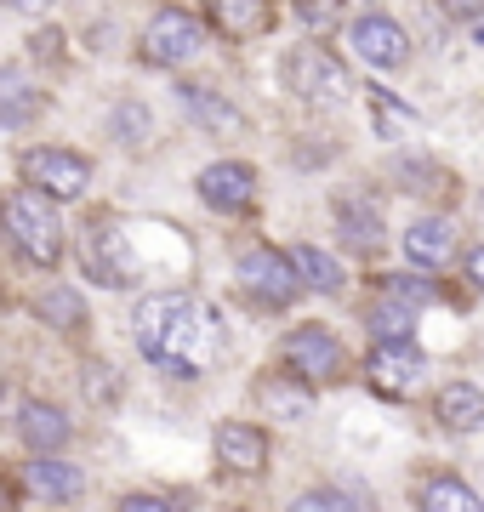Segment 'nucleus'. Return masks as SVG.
Wrapping results in <instances>:
<instances>
[{
  "mask_svg": "<svg viewBox=\"0 0 484 512\" xmlns=\"http://www.w3.org/2000/svg\"><path fill=\"white\" fill-rule=\"evenodd\" d=\"M131 336H137V353L160 365L166 376H205L223 353V319L194 302L183 291H166V296H149L137 302V319H131Z\"/></svg>",
  "mask_w": 484,
  "mask_h": 512,
  "instance_id": "obj_1",
  "label": "nucleus"
},
{
  "mask_svg": "<svg viewBox=\"0 0 484 512\" xmlns=\"http://www.w3.org/2000/svg\"><path fill=\"white\" fill-rule=\"evenodd\" d=\"M6 234L35 268H57L63 256V217H57V200L40 194V188H18L6 200Z\"/></svg>",
  "mask_w": 484,
  "mask_h": 512,
  "instance_id": "obj_2",
  "label": "nucleus"
},
{
  "mask_svg": "<svg viewBox=\"0 0 484 512\" xmlns=\"http://www.w3.org/2000/svg\"><path fill=\"white\" fill-rule=\"evenodd\" d=\"M80 262H86L92 285H103V291L137 285V251H131L126 222H114V217H92L80 228Z\"/></svg>",
  "mask_w": 484,
  "mask_h": 512,
  "instance_id": "obj_3",
  "label": "nucleus"
},
{
  "mask_svg": "<svg viewBox=\"0 0 484 512\" xmlns=\"http://www.w3.org/2000/svg\"><path fill=\"white\" fill-rule=\"evenodd\" d=\"M285 86L302 97V103H314V109H342L348 103V74H342V63H336L325 46H291L285 52Z\"/></svg>",
  "mask_w": 484,
  "mask_h": 512,
  "instance_id": "obj_4",
  "label": "nucleus"
},
{
  "mask_svg": "<svg viewBox=\"0 0 484 512\" xmlns=\"http://www.w3.org/2000/svg\"><path fill=\"white\" fill-rule=\"evenodd\" d=\"M137 52H143L149 69H183V63H194L205 52V23L194 12H183V6H160L149 18V29H143Z\"/></svg>",
  "mask_w": 484,
  "mask_h": 512,
  "instance_id": "obj_5",
  "label": "nucleus"
},
{
  "mask_svg": "<svg viewBox=\"0 0 484 512\" xmlns=\"http://www.w3.org/2000/svg\"><path fill=\"white\" fill-rule=\"evenodd\" d=\"M240 291L262 308H291L308 285L297 274V256L291 251H274V245H257V251L240 256Z\"/></svg>",
  "mask_w": 484,
  "mask_h": 512,
  "instance_id": "obj_6",
  "label": "nucleus"
},
{
  "mask_svg": "<svg viewBox=\"0 0 484 512\" xmlns=\"http://www.w3.org/2000/svg\"><path fill=\"white\" fill-rule=\"evenodd\" d=\"M23 177H29V188L52 194V200H80L92 188V160L75 154V148H29Z\"/></svg>",
  "mask_w": 484,
  "mask_h": 512,
  "instance_id": "obj_7",
  "label": "nucleus"
},
{
  "mask_svg": "<svg viewBox=\"0 0 484 512\" xmlns=\"http://www.w3.org/2000/svg\"><path fill=\"white\" fill-rule=\"evenodd\" d=\"M285 370L291 376H302V382L314 387V382H336L342 376V365H348V353H342V342H336L331 330H319V325H302L285 336V348H280Z\"/></svg>",
  "mask_w": 484,
  "mask_h": 512,
  "instance_id": "obj_8",
  "label": "nucleus"
},
{
  "mask_svg": "<svg viewBox=\"0 0 484 512\" xmlns=\"http://www.w3.org/2000/svg\"><path fill=\"white\" fill-rule=\"evenodd\" d=\"M428 376V353L416 348V342H376L371 359H365V382L382 393V399H405L416 393Z\"/></svg>",
  "mask_w": 484,
  "mask_h": 512,
  "instance_id": "obj_9",
  "label": "nucleus"
},
{
  "mask_svg": "<svg viewBox=\"0 0 484 512\" xmlns=\"http://www.w3.org/2000/svg\"><path fill=\"white\" fill-rule=\"evenodd\" d=\"M200 200L211 205V211H223V217H240V211H251V200H257V171L240 160H217L200 171Z\"/></svg>",
  "mask_w": 484,
  "mask_h": 512,
  "instance_id": "obj_10",
  "label": "nucleus"
},
{
  "mask_svg": "<svg viewBox=\"0 0 484 512\" xmlns=\"http://www.w3.org/2000/svg\"><path fill=\"white\" fill-rule=\"evenodd\" d=\"M348 46H354V57L371 63V69H399L410 57V40L393 18H359L354 29H348Z\"/></svg>",
  "mask_w": 484,
  "mask_h": 512,
  "instance_id": "obj_11",
  "label": "nucleus"
},
{
  "mask_svg": "<svg viewBox=\"0 0 484 512\" xmlns=\"http://www.w3.org/2000/svg\"><path fill=\"white\" fill-rule=\"evenodd\" d=\"M217 461H223L228 473L257 478L262 467H268V433L251 427V421H223V427H217Z\"/></svg>",
  "mask_w": 484,
  "mask_h": 512,
  "instance_id": "obj_12",
  "label": "nucleus"
},
{
  "mask_svg": "<svg viewBox=\"0 0 484 512\" xmlns=\"http://www.w3.org/2000/svg\"><path fill=\"white\" fill-rule=\"evenodd\" d=\"M18 433H23V444H29L35 456H57V450L69 444V416H63L57 404H46V399H29L18 410Z\"/></svg>",
  "mask_w": 484,
  "mask_h": 512,
  "instance_id": "obj_13",
  "label": "nucleus"
},
{
  "mask_svg": "<svg viewBox=\"0 0 484 512\" xmlns=\"http://www.w3.org/2000/svg\"><path fill=\"white\" fill-rule=\"evenodd\" d=\"M211 23L228 40H262L274 29V0H211Z\"/></svg>",
  "mask_w": 484,
  "mask_h": 512,
  "instance_id": "obj_14",
  "label": "nucleus"
},
{
  "mask_svg": "<svg viewBox=\"0 0 484 512\" xmlns=\"http://www.w3.org/2000/svg\"><path fill=\"white\" fill-rule=\"evenodd\" d=\"M405 256L416 262V268H445L450 256H456V228H450L445 217H416L405 228Z\"/></svg>",
  "mask_w": 484,
  "mask_h": 512,
  "instance_id": "obj_15",
  "label": "nucleus"
},
{
  "mask_svg": "<svg viewBox=\"0 0 484 512\" xmlns=\"http://www.w3.org/2000/svg\"><path fill=\"white\" fill-rule=\"evenodd\" d=\"M433 410H439V421H445L450 433H479V427H484V393H479L473 382H450V387H439Z\"/></svg>",
  "mask_w": 484,
  "mask_h": 512,
  "instance_id": "obj_16",
  "label": "nucleus"
},
{
  "mask_svg": "<svg viewBox=\"0 0 484 512\" xmlns=\"http://www.w3.org/2000/svg\"><path fill=\"white\" fill-rule=\"evenodd\" d=\"M80 484H86V478H80L75 467H63V461H52V456H35L29 467H23V490H29V495H40V501H75V495H80Z\"/></svg>",
  "mask_w": 484,
  "mask_h": 512,
  "instance_id": "obj_17",
  "label": "nucleus"
},
{
  "mask_svg": "<svg viewBox=\"0 0 484 512\" xmlns=\"http://www.w3.org/2000/svg\"><path fill=\"white\" fill-rule=\"evenodd\" d=\"M177 97H183L188 120H200L205 131H240V109H234L223 92H211V86H183Z\"/></svg>",
  "mask_w": 484,
  "mask_h": 512,
  "instance_id": "obj_18",
  "label": "nucleus"
},
{
  "mask_svg": "<svg viewBox=\"0 0 484 512\" xmlns=\"http://www.w3.org/2000/svg\"><path fill=\"white\" fill-rule=\"evenodd\" d=\"M416 507L422 512H484V501L473 495V484H462V478H428L422 484V495H416Z\"/></svg>",
  "mask_w": 484,
  "mask_h": 512,
  "instance_id": "obj_19",
  "label": "nucleus"
},
{
  "mask_svg": "<svg viewBox=\"0 0 484 512\" xmlns=\"http://www.w3.org/2000/svg\"><path fill=\"white\" fill-rule=\"evenodd\" d=\"M291 256H297V274H302L308 291H325V296L342 291V268H336V256H325L319 245H297Z\"/></svg>",
  "mask_w": 484,
  "mask_h": 512,
  "instance_id": "obj_20",
  "label": "nucleus"
},
{
  "mask_svg": "<svg viewBox=\"0 0 484 512\" xmlns=\"http://www.w3.org/2000/svg\"><path fill=\"white\" fill-rule=\"evenodd\" d=\"M35 313L46 319V325H57V330H80L86 325V302H80L75 291H63V285H46V291L35 296Z\"/></svg>",
  "mask_w": 484,
  "mask_h": 512,
  "instance_id": "obj_21",
  "label": "nucleus"
},
{
  "mask_svg": "<svg viewBox=\"0 0 484 512\" xmlns=\"http://www.w3.org/2000/svg\"><path fill=\"white\" fill-rule=\"evenodd\" d=\"M336 222H342V239L359 245V251H376V245H382V217H376L371 205L342 200V205H336Z\"/></svg>",
  "mask_w": 484,
  "mask_h": 512,
  "instance_id": "obj_22",
  "label": "nucleus"
},
{
  "mask_svg": "<svg viewBox=\"0 0 484 512\" xmlns=\"http://www.w3.org/2000/svg\"><path fill=\"white\" fill-rule=\"evenodd\" d=\"M410 330H416V308L399 302V296H388V302L371 313V336L376 342H410Z\"/></svg>",
  "mask_w": 484,
  "mask_h": 512,
  "instance_id": "obj_23",
  "label": "nucleus"
},
{
  "mask_svg": "<svg viewBox=\"0 0 484 512\" xmlns=\"http://www.w3.org/2000/svg\"><path fill=\"white\" fill-rule=\"evenodd\" d=\"M365 103H371V114H376V137H399V131L416 126V114H410L405 103H393V92H382V86H365Z\"/></svg>",
  "mask_w": 484,
  "mask_h": 512,
  "instance_id": "obj_24",
  "label": "nucleus"
},
{
  "mask_svg": "<svg viewBox=\"0 0 484 512\" xmlns=\"http://www.w3.org/2000/svg\"><path fill=\"white\" fill-rule=\"evenodd\" d=\"M0 86H6V126H23V120H29V109H35V97H29V86H23V74L18 69H6V80H0Z\"/></svg>",
  "mask_w": 484,
  "mask_h": 512,
  "instance_id": "obj_25",
  "label": "nucleus"
},
{
  "mask_svg": "<svg viewBox=\"0 0 484 512\" xmlns=\"http://www.w3.org/2000/svg\"><path fill=\"white\" fill-rule=\"evenodd\" d=\"M143 131H149V109L143 103H120L114 109V137L120 143H143Z\"/></svg>",
  "mask_w": 484,
  "mask_h": 512,
  "instance_id": "obj_26",
  "label": "nucleus"
},
{
  "mask_svg": "<svg viewBox=\"0 0 484 512\" xmlns=\"http://www.w3.org/2000/svg\"><path fill=\"white\" fill-rule=\"evenodd\" d=\"M291 512H354V507H348L336 490H308V495H297V501H291Z\"/></svg>",
  "mask_w": 484,
  "mask_h": 512,
  "instance_id": "obj_27",
  "label": "nucleus"
},
{
  "mask_svg": "<svg viewBox=\"0 0 484 512\" xmlns=\"http://www.w3.org/2000/svg\"><path fill=\"white\" fill-rule=\"evenodd\" d=\"M388 296H399V302H410V308H422V302H433V285L428 279H388Z\"/></svg>",
  "mask_w": 484,
  "mask_h": 512,
  "instance_id": "obj_28",
  "label": "nucleus"
},
{
  "mask_svg": "<svg viewBox=\"0 0 484 512\" xmlns=\"http://www.w3.org/2000/svg\"><path fill=\"white\" fill-rule=\"evenodd\" d=\"M120 512H177L171 501H160V495H126L120 501Z\"/></svg>",
  "mask_w": 484,
  "mask_h": 512,
  "instance_id": "obj_29",
  "label": "nucleus"
},
{
  "mask_svg": "<svg viewBox=\"0 0 484 512\" xmlns=\"http://www.w3.org/2000/svg\"><path fill=\"white\" fill-rule=\"evenodd\" d=\"M302 18L314 23V29H331V23H336V6H331V0H319V6H314V0H302Z\"/></svg>",
  "mask_w": 484,
  "mask_h": 512,
  "instance_id": "obj_30",
  "label": "nucleus"
},
{
  "mask_svg": "<svg viewBox=\"0 0 484 512\" xmlns=\"http://www.w3.org/2000/svg\"><path fill=\"white\" fill-rule=\"evenodd\" d=\"M467 279L484 291V245H479V251H467Z\"/></svg>",
  "mask_w": 484,
  "mask_h": 512,
  "instance_id": "obj_31",
  "label": "nucleus"
},
{
  "mask_svg": "<svg viewBox=\"0 0 484 512\" xmlns=\"http://www.w3.org/2000/svg\"><path fill=\"white\" fill-rule=\"evenodd\" d=\"M450 12H462V18H473V12H484V0H450Z\"/></svg>",
  "mask_w": 484,
  "mask_h": 512,
  "instance_id": "obj_32",
  "label": "nucleus"
},
{
  "mask_svg": "<svg viewBox=\"0 0 484 512\" xmlns=\"http://www.w3.org/2000/svg\"><path fill=\"white\" fill-rule=\"evenodd\" d=\"M18 12H40V6H52V0H12Z\"/></svg>",
  "mask_w": 484,
  "mask_h": 512,
  "instance_id": "obj_33",
  "label": "nucleus"
}]
</instances>
